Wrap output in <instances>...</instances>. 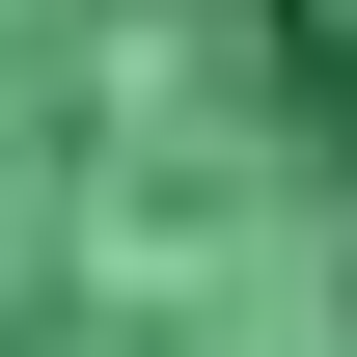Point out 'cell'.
Returning a JSON list of instances; mask_svg holds the SVG:
<instances>
[{
    "instance_id": "obj_1",
    "label": "cell",
    "mask_w": 357,
    "mask_h": 357,
    "mask_svg": "<svg viewBox=\"0 0 357 357\" xmlns=\"http://www.w3.org/2000/svg\"><path fill=\"white\" fill-rule=\"evenodd\" d=\"M0 357H357L330 0H0Z\"/></svg>"
}]
</instances>
